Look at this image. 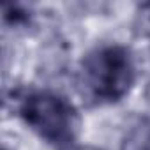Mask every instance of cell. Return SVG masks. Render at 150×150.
Here are the masks:
<instances>
[{"label": "cell", "instance_id": "cell-1", "mask_svg": "<svg viewBox=\"0 0 150 150\" xmlns=\"http://www.w3.org/2000/svg\"><path fill=\"white\" fill-rule=\"evenodd\" d=\"M14 111L23 125L53 150L78 146L83 118L67 96L46 87L21 88L14 96Z\"/></svg>", "mask_w": 150, "mask_h": 150}, {"label": "cell", "instance_id": "cell-2", "mask_svg": "<svg viewBox=\"0 0 150 150\" xmlns=\"http://www.w3.org/2000/svg\"><path fill=\"white\" fill-rule=\"evenodd\" d=\"M136 78L132 51L120 42H103L81 57L76 88L87 106H111L131 94Z\"/></svg>", "mask_w": 150, "mask_h": 150}, {"label": "cell", "instance_id": "cell-3", "mask_svg": "<svg viewBox=\"0 0 150 150\" xmlns=\"http://www.w3.org/2000/svg\"><path fill=\"white\" fill-rule=\"evenodd\" d=\"M74 150H101V148H96V146H81V148H74Z\"/></svg>", "mask_w": 150, "mask_h": 150}]
</instances>
